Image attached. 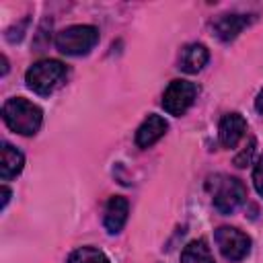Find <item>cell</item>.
I'll return each mask as SVG.
<instances>
[{"instance_id":"1","label":"cell","mask_w":263,"mask_h":263,"mask_svg":"<svg viewBox=\"0 0 263 263\" xmlns=\"http://www.w3.org/2000/svg\"><path fill=\"white\" fill-rule=\"evenodd\" d=\"M2 119L12 132L21 136H33L43 121V113L35 103L14 97L2 105Z\"/></svg>"},{"instance_id":"2","label":"cell","mask_w":263,"mask_h":263,"mask_svg":"<svg viewBox=\"0 0 263 263\" xmlns=\"http://www.w3.org/2000/svg\"><path fill=\"white\" fill-rule=\"evenodd\" d=\"M205 187H208V191L212 195L214 208L220 214H232L247 199L245 185L238 179L228 177V175H214V177H210Z\"/></svg>"},{"instance_id":"3","label":"cell","mask_w":263,"mask_h":263,"mask_svg":"<svg viewBox=\"0 0 263 263\" xmlns=\"http://www.w3.org/2000/svg\"><path fill=\"white\" fill-rule=\"evenodd\" d=\"M64 78H66V66L60 60H39L25 74L27 86L37 95L53 92Z\"/></svg>"},{"instance_id":"4","label":"cell","mask_w":263,"mask_h":263,"mask_svg":"<svg viewBox=\"0 0 263 263\" xmlns=\"http://www.w3.org/2000/svg\"><path fill=\"white\" fill-rule=\"evenodd\" d=\"M99 41V31L90 25H72L58 33L55 47L66 55L88 53Z\"/></svg>"},{"instance_id":"5","label":"cell","mask_w":263,"mask_h":263,"mask_svg":"<svg viewBox=\"0 0 263 263\" xmlns=\"http://www.w3.org/2000/svg\"><path fill=\"white\" fill-rule=\"evenodd\" d=\"M216 245L220 249V253L224 255V259H228L230 263H238L242 261L249 251H251V238L240 232L238 228L232 226H220L216 230Z\"/></svg>"},{"instance_id":"6","label":"cell","mask_w":263,"mask_h":263,"mask_svg":"<svg viewBox=\"0 0 263 263\" xmlns=\"http://www.w3.org/2000/svg\"><path fill=\"white\" fill-rule=\"evenodd\" d=\"M195 95H197V86L193 82H189V80H173L166 86L164 95H162V107H164V111L168 115L179 117L191 107Z\"/></svg>"},{"instance_id":"7","label":"cell","mask_w":263,"mask_h":263,"mask_svg":"<svg viewBox=\"0 0 263 263\" xmlns=\"http://www.w3.org/2000/svg\"><path fill=\"white\" fill-rule=\"evenodd\" d=\"M245 132H247V119L240 113H228L220 119L218 138L224 148H234L245 136Z\"/></svg>"},{"instance_id":"8","label":"cell","mask_w":263,"mask_h":263,"mask_svg":"<svg viewBox=\"0 0 263 263\" xmlns=\"http://www.w3.org/2000/svg\"><path fill=\"white\" fill-rule=\"evenodd\" d=\"M127 214H129V203L125 197L121 195H115L107 201L105 205V216H103V222H105V228L111 232V234H117L125 222H127Z\"/></svg>"},{"instance_id":"9","label":"cell","mask_w":263,"mask_h":263,"mask_svg":"<svg viewBox=\"0 0 263 263\" xmlns=\"http://www.w3.org/2000/svg\"><path fill=\"white\" fill-rule=\"evenodd\" d=\"M253 18L247 14H222L214 21L212 29L220 41H232L245 27H249Z\"/></svg>"},{"instance_id":"10","label":"cell","mask_w":263,"mask_h":263,"mask_svg":"<svg viewBox=\"0 0 263 263\" xmlns=\"http://www.w3.org/2000/svg\"><path fill=\"white\" fill-rule=\"evenodd\" d=\"M210 60V51L201 43H189L181 49L179 55V68L187 74H197Z\"/></svg>"},{"instance_id":"11","label":"cell","mask_w":263,"mask_h":263,"mask_svg":"<svg viewBox=\"0 0 263 263\" xmlns=\"http://www.w3.org/2000/svg\"><path fill=\"white\" fill-rule=\"evenodd\" d=\"M166 121H164V117H160V115H148L146 119H144V123L138 127V132H136V144L140 146V148H148V146H152L154 142H158L162 136H164V132H166Z\"/></svg>"},{"instance_id":"12","label":"cell","mask_w":263,"mask_h":263,"mask_svg":"<svg viewBox=\"0 0 263 263\" xmlns=\"http://www.w3.org/2000/svg\"><path fill=\"white\" fill-rule=\"evenodd\" d=\"M25 164V156L21 150H16L10 144L2 146V164H0V177L2 181H10L12 177H16L23 171Z\"/></svg>"},{"instance_id":"13","label":"cell","mask_w":263,"mask_h":263,"mask_svg":"<svg viewBox=\"0 0 263 263\" xmlns=\"http://www.w3.org/2000/svg\"><path fill=\"white\" fill-rule=\"evenodd\" d=\"M181 263H216L212 257V251L203 238L191 240L183 253H181Z\"/></svg>"},{"instance_id":"14","label":"cell","mask_w":263,"mask_h":263,"mask_svg":"<svg viewBox=\"0 0 263 263\" xmlns=\"http://www.w3.org/2000/svg\"><path fill=\"white\" fill-rule=\"evenodd\" d=\"M68 263H111V261H109V257H107L103 251H99V249L80 247V249H76V251L70 255Z\"/></svg>"},{"instance_id":"15","label":"cell","mask_w":263,"mask_h":263,"mask_svg":"<svg viewBox=\"0 0 263 263\" xmlns=\"http://www.w3.org/2000/svg\"><path fill=\"white\" fill-rule=\"evenodd\" d=\"M253 152H255V140L251 138V140H249V144L245 146V150L234 158V164H236V166H247V164H249V160H251V156H253Z\"/></svg>"},{"instance_id":"16","label":"cell","mask_w":263,"mask_h":263,"mask_svg":"<svg viewBox=\"0 0 263 263\" xmlns=\"http://www.w3.org/2000/svg\"><path fill=\"white\" fill-rule=\"evenodd\" d=\"M253 183H255V189L259 191V195L263 197V158H259V162L253 168Z\"/></svg>"},{"instance_id":"17","label":"cell","mask_w":263,"mask_h":263,"mask_svg":"<svg viewBox=\"0 0 263 263\" xmlns=\"http://www.w3.org/2000/svg\"><path fill=\"white\" fill-rule=\"evenodd\" d=\"M255 109L263 115V90H261V92L257 95V99H255Z\"/></svg>"},{"instance_id":"18","label":"cell","mask_w":263,"mask_h":263,"mask_svg":"<svg viewBox=\"0 0 263 263\" xmlns=\"http://www.w3.org/2000/svg\"><path fill=\"white\" fill-rule=\"evenodd\" d=\"M8 199H10V189L8 187H2V208H6Z\"/></svg>"}]
</instances>
